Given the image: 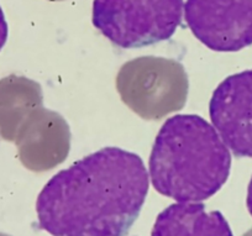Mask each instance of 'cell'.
<instances>
[{
    "label": "cell",
    "instance_id": "1",
    "mask_svg": "<svg viewBox=\"0 0 252 236\" xmlns=\"http://www.w3.org/2000/svg\"><path fill=\"white\" fill-rule=\"evenodd\" d=\"M136 153L105 147L52 177L36 201L38 226L52 236H126L149 193Z\"/></svg>",
    "mask_w": 252,
    "mask_h": 236
},
{
    "label": "cell",
    "instance_id": "2",
    "mask_svg": "<svg viewBox=\"0 0 252 236\" xmlns=\"http://www.w3.org/2000/svg\"><path fill=\"white\" fill-rule=\"evenodd\" d=\"M149 169L159 194L177 202H200L212 198L226 183L231 155L205 119L179 114L162 125Z\"/></svg>",
    "mask_w": 252,
    "mask_h": 236
},
{
    "label": "cell",
    "instance_id": "3",
    "mask_svg": "<svg viewBox=\"0 0 252 236\" xmlns=\"http://www.w3.org/2000/svg\"><path fill=\"white\" fill-rule=\"evenodd\" d=\"M183 0H94L93 25L121 48L162 42L182 24Z\"/></svg>",
    "mask_w": 252,
    "mask_h": 236
},
{
    "label": "cell",
    "instance_id": "4",
    "mask_svg": "<svg viewBox=\"0 0 252 236\" xmlns=\"http://www.w3.org/2000/svg\"><path fill=\"white\" fill-rule=\"evenodd\" d=\"M188 75L178 61L135 58L120 68L116 88L124 103L145 120H159L181 110L188 97Z\"/></svg>",
    "mask_w": 252,
    "mask_h": 236
},
{
    "label": "cell",
    "instance_id": "5",
    "mask_svg": "<svg viewBox=\"0 0 252 236\" xmlns=\"http://www.w3.org/2000/svg\"><path fill=\"white\" fill-rule=\"evenodd\" d=\"M184 16L210 50L236 52L252 45V0H187Z\"/></svg>",
    "mask_w": 252,
    "mask_h": 236
},
{
    "label": "cell",
    "instance_id": "6",
    "mask_svg": "<svg viewBox=\"0 0 252 236\" xmlns=\"http://www.w3.org/2000/svg\"><path fill=\"white\" fill-rule=\"evenodd\" d=\"M213 126L236 157L252 159V69L229 75L213 93Z\"/></svg>",
    "mask_w": 252,
    "mask_h": 236
},
{
    "label": "cell",
    "instance_id": "7",
    "mask_svg": "<svg viewBox=\"0 0 252 236\" xmlns=\"http://www.w3.org/2000/svg\"><path fill=\"white\" fill-rule=\"evenodd\" d=\"M14 142L21 164L33 172H45L67 159L71 131L66 120L43 106L35 109L24 123Z\"/></svg>",
    "mask_w": 252,
    "mask_h": 236
},
{
    "label": "cell",
    "instance_id": "8",
    "mask_svg": "<svg viewBox=\"0 0 252 236\" xmlns=\"http://www.w3.org/2000/svg\"><path fill=\"white\" fill-rule=\"evenodd\" d=\"M151 236H234L220 211L197 202L171 204L157 215Z\"/></svg>",
    "mask_w": 252,
    "mask_h": 236
},
{
    "label": "cell",
    "instance_id": "9",
    "mask_svg": "<svg viewBox=\"0 0 252 236\" xmlns=\"http://www.w3.org/2000/svg\"><path fill=\"white\" fill-rule=\"evenodd\" d=\"M42 103V88L35 81L16 74L0 79V136L14 142L24 123Z\"/></svg>",
    "mask_w": 252,
    "mask_h": 236
},
{
    "label": "cell",
    "instance_id": "10",
    "mask_svg": "<svg viewBox=\"0 0 252 236\" xmlns=\"http://www.w3.org/2000/svg\"><path fill=\"white\" fill-rule=\"evenodd\" d=\"M9 35V28L8 23L5 20V15H4V11L0 6V51L3 50V47L5 46L6 40H8Z\"/></svg>",
    "mask_w": 252,
    "mask_h": 236
},
{
    "label": "cell",
    "instance_id": "11",
    "mask_svg": "<svg viewBox=\"0 0 252 236\" xmlns=\"http://www.w3.org/2000/svg\"><path fill=\"white\" fill-rule=\"evenodd\" d=\"M246 204H247V209H249L250 214H251V216H252V178H251V181H250L249 189H247Z\"/></svg>",
    "mask_w": 252,
    "mask_h": 236
}]
</instances>
